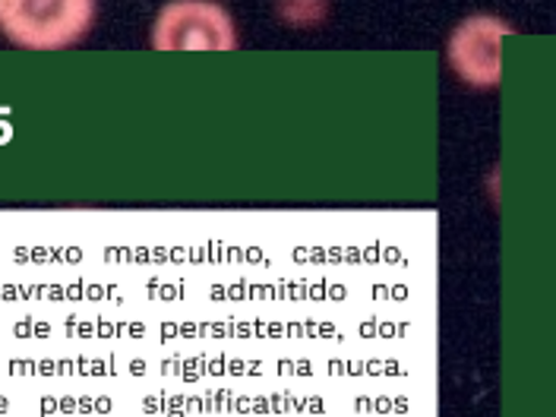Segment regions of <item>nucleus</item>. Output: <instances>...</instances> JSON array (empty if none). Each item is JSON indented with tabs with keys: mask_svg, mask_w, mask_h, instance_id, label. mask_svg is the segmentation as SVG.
Returning a JSON list of instances; mask_svg holds the SVG:
<instances>
[{
	"mask_svg": "<svg viewBox=\"0 0 556 417\" xmlns=\"http://www.w3.org/2000/svg\"><path fill=\"white\" fill-rule=\"evenodd\" d=\"M92 3L83 0H58V3H0V29L23 48H67L89 29Z\"/></svg>",
	"mask_w": 556,
	"mask_h": 417,
	"instance_id": "f257e3e1",
	"label": "nucleus"
},
{
	"mask_svg": "<svg viewBox=\"0 0 556 417\" xmlns=\"http://www.w3.org/2000/svg\"><path fill=\"white\" fill-rule=\"evenodd\" d=\"M235 45H238L235 26L228 13L215 3H172L162 10L155 26V48L162 51H174V48L228 51Z\"/></svg>",
	"mask_w": 556,
	"mask_h": 417,
	"instance_id": "f03ea898",
	"label": "nucleus"
}]
</instances>
